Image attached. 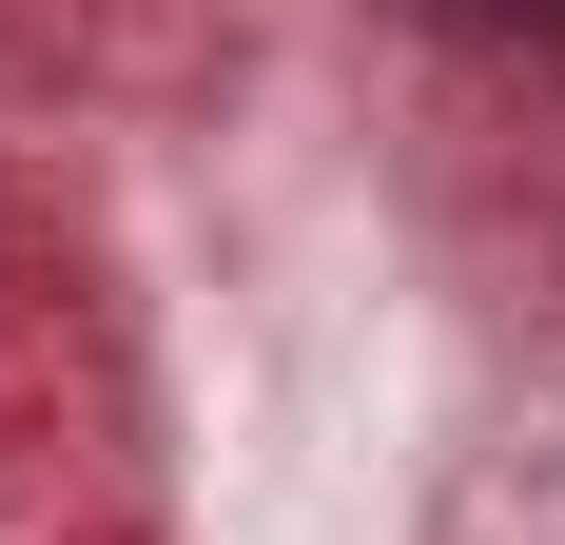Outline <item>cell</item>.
I'll list each match as a JSON object with an SVG mask.
<instances>
[{
  "mask_svg": "<svg viewBox=\"0 0 565 545\" xmlns=\"http://www.w3.org/2000/svg\"><path fill=\"white\" fill-rule=\"evenodd\" d=\"M508 20H565V0H508Z\"/></svg>",
  "mask_w": 565,
  "mask_h": 545,
  "instance_id": "1",
  "label": "cell"
}]
</instances>
